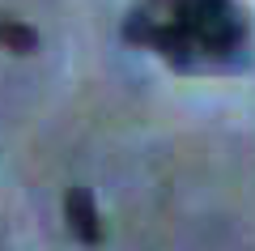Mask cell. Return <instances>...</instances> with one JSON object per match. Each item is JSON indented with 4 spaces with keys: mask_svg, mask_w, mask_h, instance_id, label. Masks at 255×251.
I'll use <instances>...</instances> for the list:
<instances>
[{
    "mask_svg": "<svg viewBox=\"0 0 255 251\" xmlns=\"http://www.w3.org/2000/svg\"><path fill=\"white\" fill-rule=\"evenodd\" d=\"M64 217H68V230L77 234V243H85V247H98L102 243V217H98V205H94L90 188H68Z\"/></svg>",
    "mask_w": 255,
    "mask_h": 251,
    "instance_id": "1",
    "label": "cell"
},
{
    "mask_svg": "<svg viewBox=\"0 0 255 251\" xmlns=\"http://www.w3.org/2000/svg\"><path fill=\"white\" fill-rule=\"evenodd\" d=\"M0 47L13 55H34L38 51V30L26 26L21 17H4L0 13Z\"/></svg>",
    "mask_w": 255,
    "mask_h": 251,
    "instance_id": "2",
    "label": "cell"
}]
</instances>
